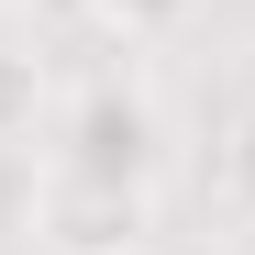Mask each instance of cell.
I'll return each mask as SVG.
<instances>
[{
	"mask_svg": "<svg viewBox=\"0 0 255 255\" xmlns=\"http://www.w3.org/2000/svg\"><path fill=\"white\" fill-rule=\"evenodd\" d=\"M33 122H45V56L0 45V144H33Z\"/></svg>",
	"mask_w": 255,
	"mask_h": 255,
	"instance_id": "277c9868",
	"label": "cell"
},
{
	"mask_svg": "<svg viewBox=\"0 0 255 255\" xmlns=\"http://www.w3.org/2000/svg\"><path fill=\"white\" fill-rule=\"evenodd\" d=\"M45 155L78 166V178H133V189H155L166 178V122H155V100L133 89V78H89V89L56 100V144Z\"/></svg>",
	"mask_w": 255,
	"mask_h": 255,
	"instance_id": "7a4b0ae2",
	"label": "cell"
},
{
	"mask_svg": "<svg viewBox=\"0 0 255 255\" xmlns=\"http://www.w3.org/2000/svg\"><path fill=\"white\" fill-rule=\"evenodd\" d=\"M100 33H122V45H166V33L200 22V0H78Z\"/></svg>",
	"mask_w": 255,
	"mask_h": 255,
	"instance_id": "3957f363",
	"label": "cell"
},
{
	"mask_svg": "<svg viewBox=\"0 0 255 255\" xmlns=\"http://www.w3.org/2000/svg\"><path fill=\"white\" fill-rule=\"evenodd\" d=\"M22 233L33 255H155L166 244V200L133 178H78V166H33L22 189Z\"/></svg>",
	"mask_w": 255,
	"mask_h": 255,
	"instance_id": "6da1fadb",
	"label": "cell"
},
{
	"mask_svg": "<svg viewBox=\"0 0 255 255\" xmlns=\"http://www.w3.org/2000/svg\"><path fill=\"white\" fill-rule=\"evenodd\" d=\"M222 200H233L244 222H255V111L233 122V133H222Z\"/></svg>",
	"mask_w": 255,
	"mask_h": 255,
	"instance_id": "5b68a950",
	"label": "cell"
}]
</instances>
